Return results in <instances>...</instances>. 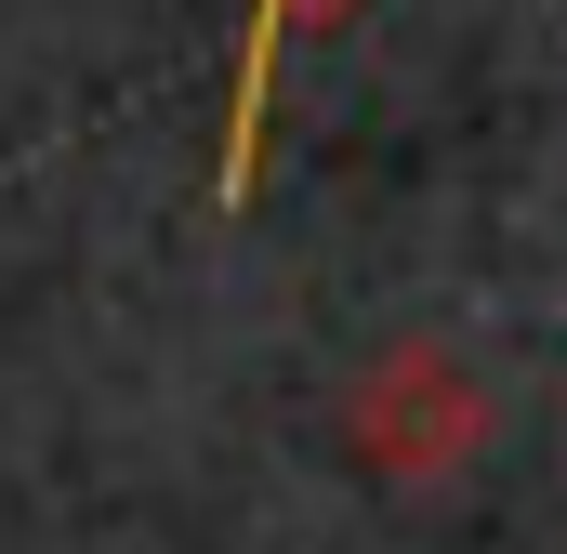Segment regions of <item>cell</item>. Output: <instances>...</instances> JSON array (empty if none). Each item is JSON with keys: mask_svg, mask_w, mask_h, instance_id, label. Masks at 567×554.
Returning <instances> with one entry per match:
<instances>
[{"mask_svg": "<svg viewBox=\"0 0 567 554\" xmlns=\"http://www.w3.org/2000/svg\"><path fill=\"white\" fill-rule=\"evenodd\" d=\"M330 13H357V0H251V40H238V93H225V172H212V198H225V212H238V198H251V172H265L278 53H290V40H317Z\"/></svg>", "mask_w": 567, "mask_h": 554, "instance_id": "cell-2", "label": "cell"}, {"mask_svg": "<svg viewBox=\"0 0 567 554\" xmlns=\"http://www.w3.org/2000/svg\"><path fill=\"white\" fill-rule=\"evenodd\" d=\"M343 449L370 475H462L488 449V383L449 357V343H383L343 397Z\"/></svg>", "mask_w": 567, "mask_h": 554, "instance_id": "cell-1", "label": "cell"}]
</instances>
